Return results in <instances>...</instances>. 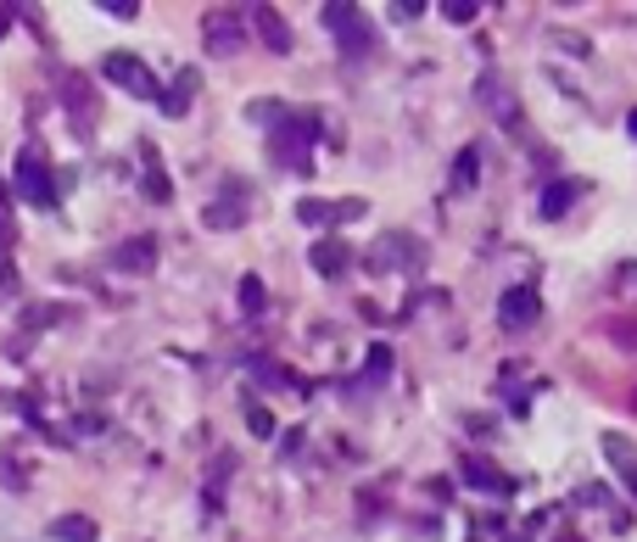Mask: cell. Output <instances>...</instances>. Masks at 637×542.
Instances as JSON below:
<instances>
[{"instance_id":"5b68a950","label":"cell","mask_w":637,"mask_h":542,"mask_svg":"<svg viewBox=\"0 0 637 542\" xmlns=\"http://www.w3.org/2000/svg\"><path fill=\"white\" fill-rule=\"evenodd\" d=\"M498 319H504V330H531L536 319H543V297H536L531 285H515V291H504Z\"/></svg>"},{"instance_id":"ba28073f","label":"cell","mask_w":637,"mask_h":542,"mask_svg":"<svg viewBox=\"0 0 637 542\" xmlns=\"http://www.w3.org/2000/svg\"><path fill=\"white\" fill-rule=\"evenodd\" d=\"M308 258H314V269H319L325 280H341V274H347V269H353V246H347V240H341V235H319Z\"/></svg>"},{"instance_id":"5bb4252c","label":"cell","mask_w":637,"mask_h":542,"mask_svg":"<svg viewBox=\"0 0 637 542\" xmlns=\"http://www.w3.org/2000/svg\"><path fill=\"white\" fill-rule=\"evenodd\" d=\"M464 481H470V486H481V492H498V498H509V492H515V481H509L504 470L481 464V459H464Z\"/></svg>"},{"instance_id":"2e32d148","label":"cell","mask_w":637,"mask_h":542,"mask_svg":"<svg viewBox=\"0 0 637 542\" xmlns=\"http://www.w3.org/2000/svg\"><path fill=\"white\" fill-rule=\"evenodd\" d=\"M68 113H73V118H95V90H90V79H79V73H68Z\"/></svg>"},{"instance_id":"603a6c76","label":"cell","mask_w":637,"mask_h":542,"mask_svg":"<svg viewBox=\"0 0 637 542\" xmlns=\"http://www.w3.org/2000/svg\"><path fill=\"white\" fill-rule=\"evenodd\" d=\"M391 369V347H369V380H386Z\"/></svg>"},{"instance_id":"6da1fadb","label":"cell","mask_w":637,"mask_h":542,"mask_svg":"<svg viewBox=\"0 0 637 542\" xmlns=\"http://www.w3.org/2000/svg\"><path fill=\"white\" fill-rule=\"evenodd\" d=\"M12 185H17V196L28 208H39V213H51L57 202H62V190H57V174H51V163H45V152L39 145H23V157H17V174H12Z\"/></svg>"},{"instance_id":"44dd1931","label":"cell","mask_w":637,"mask_h":542,"mask_svg":"<svg viewBox=\"0 0 637 542\" xmlns=\"http://www.w3.org/2000/svg\"><path fill=\"white\" fill-rule=\"evenodd\" d=\"M470 185H475V152H464L453 163V190H470Z\"/></svg>"},{"instance_id":"7402d4cb","label":"cell","mask_w":637,"mask_h":542,"mask_svg":"<svg viewBox=\"0 0 637 542\" xmlns=\"http://www.w3.org/2000/svg\"><path fill=\"white\" fill-rule=\"evenodd\" d=\"M247 425H252V436H274V414L258 403H247Z\"/></svg>"},{"instance_id":"7a4b0ae2","label":"cell","mask_w":637,"mask_h":542,"mask_svg":"<svg viewBox=\"0 0 637 542\" xmlns=\"http://www.w3.org/2000/svg\"><path fill=\"white\" fill-rule=\"evenodd\" d=\"M102 73H107L118 90H129V95H140V102H157V107H163V84L152 79V68H145L140 57H129V51H107Z\"/></svg>"},{"instance_id":"30bf717a","label":"cell","mask_w":637,"mask_h":542,"mask_svg":"<svg viewBox=\"0 0 637 542\" xmlns=\"http://www.w3.org/2000/svg\"><path fill=\"white\" fill-rule=\"evenodd\" d=\"M113 263H118V269H129V274H152V263H157V240H152V235L123 240L118 252H113Z\"/></svg>"},{"instance_id":"277c9868","label":"cell","mask_w":637,"mask_h":542,"mask_svg":"<svg viewBox=\"0 0 637 542\" xmlns=\"http://www.w3.org/2000/svg\"><path fill=\"white\" fill-rule=\"evenodd\" d=\"M308 145H314V118L285 113V123L274 129V157L291 168H308Z\"/></svg>"},{"instance_id":"4fadbf2b","label":"cell","mask_w":637,"mask_h":542,"mask_svg":"<svg viewBox=\"0 0 637 542\" xmlns=\"http://www.w3.org/2000/svg\"><path fill=\"white\" fill-rule=\"evenodd\" d=\"M202 219H208V229H240V219H247V190H229L224 202H213Z\"/></svg>"},{"instance_id":"e0dca14e","label":"cell","mask_w":637,"mask_h":542,"mask_svg":"<svg viewBox=\"0 0 637 542\" xmlns=\"http://www.w3.org/2000/svg\"><path fill=\"white\" fill-rule=\"evenodd\" d=\"M263 308H269V285H263L258 274H240V314H252V319H258Z\"/></svg>"},{"instance_id":"d6986e66","label":"cell","mask_w":637,"mask_h":542,"mask_svg":"<svg viewBox=\"0 0 637 542\" xmlns=\"http://www.w3.org/2000/svg\"><path fill=\"white\" fill-rule=\"evenodd\" d=\"M95 12H107V17H118V23H129V17H140V0H102Z\"/></svg>"},{"instance_id":"3957f363","label":"cell","mask_w":637,"mask_h":542,"mask_svg":"<svg viewBox=\"0 0 637 542\" xmlns=\"http://www.w3.org/2000/svg\"><path fill=\"white\" fill-rule=\"evenodd\" d=\"M325 28L341 39V51H347V57H369L375 51V34H369V23H364L358 7H341V0H335V7H325Z\"/></svg>"},{"instance_id":"cb8c5ba5","label":"cell","mask_w":637,"mask_h":542,"mask_svg":"<svg viewBox=\"0 0 637 542\" xmlns=\"http://www.w3.org/2000/svg\"><path fill=\"white\" fill-rule=\"evenodd\" d=\"M12 235H17V229H12V208H7V196H0V240L12 246Z\"/></svg>"},{"instance_id":"ac0fdd59","label":"cell","mask_w":637,"mask_h":542,"mask_svg":"<svg viewBox=\"0 0 637 542\" xmlns=\"http://www.w3.org/2000/svg\"><path fill=\"white\" fill-rule=\"evenodd\" d=\"M576 190H581L576 179H559V185H548V196H543V219H559V213L576 202Z\"/></svg>"},{"instance_id":"4316f807","label":"cell","mask_w":637,"mask_h":542,"mask_svg":"<svg viewBox=\"0 0 637 542\" xmlns=\"http://www.w3.org/2000/svg\"><path fill=\"white\" fill-rule=\"evenodd\" d=\"M626 129H632V134H637V113H632V118H626Z\"/></svg>"},{"instance_id":"7c38bea8","label":"cell","mask_w":637,"mask_h":542,"mask_svg":"<svg viewBox=\"0 0 637 542\" xmlns=\"http://www.w3.org/2000/svg\"><path fill=\"white\" fill-rule=\"evenodd\" d=\"M358 213H364V202H341V208H330V202H319V196L297 202V219H303V224H335V219H358Z\"/></svg>"},{"instance_id":"484cf974","label":"cell","mask_w":637,"mask_h":542,"mask_svg":"<svg viewBox=\"0 0 637 542\" xmlns=\"http://www.w3.org/2000/svg\"><path fill=\"white\" fill-rule=\"evenodd\" d=\"M621 470H626V481H632V492H637V470H632V464H621Z\"/></svg>"},{"instance_id":"52a82bcc","label":"cell","mask_w":637,"mask_h":542,"mask_svg":"<svg viewBox=\"0 0 637 542\" xmlns=\"http://www.w3.org/2000/svg\"><path fill=\"white\" fill-rule=\"evenodd\" d=\"M202 39H208L213 57H235L240 51V17L235 12H208L202 17Z\"/></svg>"},{"instance_id":"9c48e42d","label":"cell","mask_w":637,"mask_h":542,"mask_svg":"<svg viewBox=\"0 0 637 542\" xmlns=\"http://www.w3.org/2000/svg\"><path fill=\"white\" fill-rule=\"evenodd\" d=\"M252 28L269 45V57H291V28H285V17L274 7H252Z\"/></svg>"},{"instance_id":"8992f818","label":"cell","mask_w":637,"mask_h":542,"mask_svg":"<svg viewBox=\"0 0 637 542\" xmlns=\"http://www.w3.org/2000/svg\"><path fill=\"white\" fill-rule=\"evenodd\" d=\"M140 190H145V202H174V179L163 174V157H157V145L152 140H140Z\"/></svg>"},{"instance_id":"8fae6325","label":"cell","mask_w":637,"mask_h":542,"mask_svg":"<svg viewBox=\"0 0 637 542\" xmlns=\"http://www.w3.org/2000/svg\"><path fill=\"white\" fill-rule=\"evenodd\" d=\"M196 90H202V79H196V68H185V73H179V79L163 90V107H157V113H163V118H185Z\"/></svg>"},{"instance_id":"ffe728a7","label":"cell","mask_w":637,"mask_h":542,"mask_svg":"<svg viewBox=\"0 0 637 542\" xmlns=\"http://www.w3.org/2000/svg\"><path fill=\"white\" fill-rule=\"evenodd\" d=\"M475 12H481L475 0H443V17H448V23H470Z\"/></svg>"},{"instance_id":"d4e9b609","label":"cell","mask_w":637,"mask_h":542,"mask_svg":"<svg viewBox=\"0 0 637 542\" xmlns=\"http://www.w3.org/2000/svg\"><path fill=\"white\" fill-rule=\"evenodd\" d=\"M12 17H17V7H0V39L12 34Z\"/></svg>"},{"instance_id":"9a60e30c","label":"cell","mask_w":637,"mask_h":542,"mask_svg":"<svg viewBox=\"0 0 637 542\" xmlns=\"http://www.w3.org/2000/svg\"><path fill=\"white\" fill-rule=\"evenodd\" d=\"M51 537L57 542H95V520L90 515H62V520H51Z\"/></svg>"}]
</instances>
